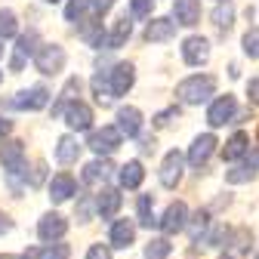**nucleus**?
I'll list each match as a JSON object with an SVG mask.
<instances>
[{
  "label": "nucleus",
  "instance_id": "f257e3e1",
  "mask_svg": "<svg viewBox=\"0 0 259 259\" xmlns=\"http://www.w3.org/2000/svg\"><path fill=\"white\" fill-rule=\"evenodd\" d=\"M213 93H216V77H210V74H191L176 87V96L185 105H201Z\"/></svg>",
  "mask_w": 259,
  "mask_h": 259
},
{
  "label": "nucleus",
  "instance_id": "f03ea898",
  "mask_svg": "<svg viewBox=\"0 0 259 259\" xmlns=\"http://www.w3.org/2000/svg\"><path fill=\"white\" fill-rule=\"evenodd\" d=\"M120 139H123V133L117 130V123H108V126H102V130H93L87 145L99 154V157H108V154H114V151L120 148Z\"/></svg>",
  "mask_w": 259,
  "mask_h": 259
},
{
  "label": "nucleus",
  "instance_id": "7ed1b4c3",
  "mask_svg": "<svg viewBox=\"0 0 259 259\" xmlns=\"http://www.w3.org/2000/svg\"><path fill=\"white\" fill-rule=\"evenodd\" d=\"M0 164H4V170H7V176L13 182L28 176L25 173V148H22V142H7L4 148H0Z\"/></svg>",
  "mask_w": 259,
  "mask_h": 259
},
{
  "label": "nucleus",
  "instance_id": "20e7f679",
  "mask_svg": "<svg viewBox=\"0 0 259 259\" xmlns=\"http://www.w3.org/2000/svg\"><path fill=\"white\" fill-rule=\"evenodd\" d=\"M34 68H37L40 74H59V71L65 68V50H62L59 44L40 47L37 56H34Z\"/></svg>",
  "mask_w": 259,
  "mask_h": 259
},
{
  "label": "nucleus",
  "instance_id": "39448f33",
  "mask_svg": "<svg viewBox=\"0 0 259 259\" xmlns=\"http://www.w3.org/2000/svg\"><path fill=\"white\" fill-rule=\"evenodd\" d=\"M47 102H50V90L47 87H28V90L13 96L10 105L19 108V111H40V108H47Z\"/></svg>",
  "mask_w": 259,
  "mask_h": 259
},
{
  "label": "nucleus",
  "instance_id": "423d86ee",
  "mask_svg": "<svg viewBox=\"0 0 259 259\" xmlns=\"http://www.w3.org/2000/svg\"><path fill=\"white\" fill-rule=\"evenodd\" d=\"M37 31H28V34H22L19 40H16V53H13V62H10V68L13 71H22L25 68V59H34L37 56Z\"/></svg>",
  "mask_w": 259,
  "mask_h": 259
},
{
  "label": "nucleus",
  "instance_id": "0eeeda50",
  "mask_svg": "<svg viewBox=\"0 0 259 259\" xmlns=\"http://www.w3.org/2000/svg\"><path fill=\"white\" fill-rule=\"evenodd\" d=\"M108 77H111V93L114 96H126L130 90H133V83H136V68L130 62H117L108 71Z\"/></svg>",
  "mask_w": 259,
  "mask_h": 259
},
{
  "label": "nucleus",
  "instance_id": "6e6552de",
  "mask_svg": "<svg viewBox=\"0 0 259 259\" xmlns=\"http://www.w3.org/2000/svg\"><path fill=\"white\" fill-rule=\"evenodd\" d=\"M235 111H238L235 96H219V99L210 105V111H207V123L210 126H225V123H232Z\"/></svg>",
  "mask_w": 259,
  "mask_h": 259
},
{
  "label": "nucleus",
  "instance_id": "1a4fd4ad",
  "mask_svg": "<svg viewBox=\"0 0 259 259\" xmlns=\"http://www.w3.org/2000/svg\"><path fill=\"white\" fill-rule=\"evenodd\" d=\"M216 136L213 133H204V136H194V142H191V148H188V164L191 167H204L207 160H210V154L216 151Z\"/></svg>",
  "mask_w": 259,
  "mask_h": 259
},
{
  "label": "nucleus",
  "instance_id": "9d476101",
  "mask_svg": "<svg viewBox=\"0 0 259 259\" xmlns=\"http://www.w3.org/2000/svg\"><path fill=\"white\" fill-rule=\"evenodd\" d=\"M65 123H68L74 133H87V130L93 126V108L87 102H71L68 108H65Z\"/></svg>",
  "mask_w": 259,
  "mask_h": 259
},
{
  "label": "nucleus",
  "instance_id": "9b49d317",
  "mask_svg": "<svg viewBox=\"0 0 259 259\" xmlns=\"http://www.w3.org/2000/svg\"><path fill=\"white\" fill-rule=\"evenodd\" d=\"M65 232H68V222H65V216H59V213H44L40 222H37V235H40V241H47V244L59 241Z\"/></svg>",
  "mask_w": 259,
  "mask_h": 259
},
{
  "label": "nucleus",
  "instance_id": "f8f14e48",
  "mask_svg": "<svg viewBox=\"0 0 259 259\" xmlns=\"http://www.w3.org/2000/svg\"><path fill=\"white\" fill-rule=\"evenodd\" d=\"M182 167H185V157L179 151H170L160 164V185L164 188H176L179 179H182Z\"/></svg>",
  "mask_w": 259,
  "mask_h": 259
},
{
  "label": "nucleus",
  "instance_id": "ddd939ff",
  "mask_svg": "<svg viewBox=\"0 0 259 259\" xmlns=\"http://www.w3.org/2000/svg\"><path fill=\"white\" fill-rule=\"evenodd\" d=\"M185 225H188V207L182 201L170 204L167 213H164V219H160V232H164V235H176V232L185 229Z\"/></svg>",
  "mask_w": 259,
  "mask_h": 259
},
{
  "label": "nucleus",
  "instance_id": "4468645a",
  "mask_svg": "<svg viewBox=\"0 0 259 259\" xmlns=\"http://www.w3.org/2000/svg\"><path fill=\"white\" fill-rule=\"evenodd\" d=\"M117 130H120L126 139L139 136L142 133V114H139V108H133V105L117 108Z\"/></svg>",
  "mask_w": 259,
  "mask_h": 259
},
{
  "label": "nucleus",
  "instance_id": "2eb2a0df",
  "mask_svg": "<svg viewBox=\"0 0 259 259\" xmlns=\"http://www.w3.org/2000/svg\"><path fill=\"white\" fill-rule=\"evenodd\" d=\"M173 19H176V25H185V28L198 25L201 22V0H176Z\"/></svg>",
  "mask_w": 259,
  "mask_h": 259
},
{
  "label": "nucleus",
  "instance_id": "dca6fc26",
  "mask_svg": "<svg viewBox=\"0 0 259 259\" xmlns=\"http://www.w3.org/2000/svg\"><path fill=\"white\" fill-rule=\"evenodd\" d=\"M74 191H77L74 176H71V173H59V176H53V182H50V201H53V204H62V201H68Z\"/></svg>",
  "mask_w": 259,
  "mask_h": 259
},
{
  "label": "nucleus",
  "instance_id": "f3484780",
  "mask_svg": "<svg viewBox=\"0 0 259 259\" xmlns=\"http://www.w3.org/2000/svg\"><path fill=\"white\" fill-rule=\"evenodd\" d=\"M133 241H136V225L130 222V219H117V222L111 225L108 244H111V247H117V250H126Z\"/></svg>",
  "mask_w": 259,
  "mask_h": 259
},
{
  "label": "nucleus",
  "instance_id": "a211bd4d",
  "mask_svg": "<svg viewBox=\"0 0 259 259\" xmlns=\"http://www.w3.org/2000/svg\"><path fill=\"white\" fill-rule=\"evenodd\" d=\"M182 59H185L188 65H204V62L210 59V44H207V37H188V40L182 44Z\"/></svg>",
  "mask_w": 259,
  "mask_h": 259
},
{
  "label": "nucleus",
  "instance_id": "6ab92c4d",
  "mask_svg": "<svg viewBox=\"0 0 259 259\" xmlns=\"http://www.w3.org/2000/svg\"><path fill=\"white\" fill-rule=\"evenodd\" d=\"M176 34V22L173 19H151L145 25V40L148 44H164Z\"/></svg>",
  "mask_w": 259,
  "mask_h": 259
},
{
  "label": "nucleus",
  "instance_id": "aec40b11",
  "mask_svg": "<svg viewBox=\"0 0 259 259\" xmlns=\"http://www.w3.org/2000/svg\"><path fill=\"white\" fill-rule=\"evenodd\" d=\"M130 34H133V22H130L126 16H120V19L114 22V28L105 34V50H120V47L130 40Z\"/></svg>",
  "mask_w": 259,
  "mask_h": 259
},
{
  "label": "nucleus",
  "instance_id": "412c9836",
  "mask_svg": "<svg viewBox=\"0 0 259 259\" xmlns=\"http://www.w3.org/2000/svg\"><path fill=\"white\" fill-rule=\"evenodd\" d=\"M111 170H114L111 160H108V157H99V160H93V164L83 167V182H87V185H102V182H108Z\"/></svg>",
  "mask_w": 259,
  "mask_h": 259
},
{
  "label": "nucleus",
  "instance_id": "4be33fe9",
  "mask_svg": "<svg viewBox=\"0 0 259 259\" xmlns=\"http://www.w3.org/2000/svg\"><path fill=\"white\" fill-rule=\"evenodd\" d=\"M68 256H71L68 244H44L22 253V259H68Z\"/></svg>",
  "mask_w": 259,
  "mask_h": 259
},
{
  "label": "nucleus",
  "instance_id": "5701e85b",
  "mask_svg": "<svg viewBox=\"0 0 259 259\" xmlns=\"http://www.w3.org/2000/svg\"><path fill=\"white\" fill-rule=\"evenodd\" d=\"M256 170H259V160L250 157V160H244V164H238L235 170L225 173V182H229V185H244V182L256 179Z\"/></svg>",
  "mask_w": 259,
  "mask_h": 259
},
{
  "label": "nucleus",
  "instance_id": "b1692460",
  "mask_svg": "<svg viewBox=\"0 0 259 259\" xmlns=\"http://www.w3.org/2000/svg\"><path fill=\"white\" fill-rule=\"evenodd\" d=\"M117 210H120V194L114 188H105L99 198H96V213H99L102 219H114Z\"/></svg>",
  "mask_w": 259,
  "mask_h": 259
},
{
  "label": "nucleus",
  "instance_id": "393cba45",
  "mask_svg": "<svg viewBox=\"0 0 259 259\" xmlns=\"http://www.w3.org/2000/svg\"><path fill=\"white\" fill-rule=\"evenodd\" d=\"M77 154H80V145H77V139H74V136H62V139L56 142V160H59L62 167L74 164Z\"/></svg>",
  "mask_w": 259,
  "mask_h": 259
},
{
  "label": "nucleus",
  "instance_id": "a878e982",
  "mask_svg": "<svg viewBox=\"0 0 259 259\" xmlns=\"http://www.w3.org/2000/svg\"><path fill=\"white\" fill-rule=\"evenodd\" d=\"M117 179H120L123 188H139L142 179H145V170H142L139 160H126V164L120 167V173H117Z\"/></svg>",
  "mask_w": 259,
  "mask_h": 259
},
{
  "label": "nucleus",
  "instance_id": "bb28decb",
  "mask_svg": "<svg viewBox=\"0 0 259 259\" xmlns=\"http://www.w3.org/2000/svg\"><path fill=\"white\" fill-rule=\"evenodd\" d=\"M247 148H250V136H247V133H235L229 142H225L222 157H225V160H238V157L247 154Z\"/></svg>",
  "mask_w": 259,
  "mask_h": 259
},
{
  "label": "nucleus",
  "instance_id": "cd10ccee",
  "mask_svg": "<svg viewBox=\"0 0 259 259\" xmlns=\"http://www.w3.org/2000/svg\"><path fill=\"white\" fill-rule=\"evenodd\" d=\"M93 96H96V102L99 105H111L114 99V93H111V77L108 74H93Z\"/></svg>",
  "mask_w": 259,
  "mask_h": 259
},
{
  "label": "nucleus",
  "instance_id": "c85d7f7f",
  "mask_svg": "<svg viewBox=\"0 0 259 259\" xmlns=\"http://www.w3.org/2000/svg\"><path fill=\"white\" fill-rule=\"evenodd\" d=\"M74 93H80V80H77V77H71L68 83H65V90H62V96H59V102L53 105V114H65V108H68L71 102H77Z\"/></svg>",
  "mask_w": 259,
  "mask_h": 259
},
{
  "label": "nucleus",
  "instance_id": "c756f323",
  "mask_svg": "<svg viewBox=\"0 0 259 259\" xmlns=\"http://www.w3.org/2000/svg\"><path fill=\"white\" fill-rule=\"evenodd\" d=\"M232 19H235V7H232V0H225V4H219L213 10V25L219 31H229L232 28Z\"/></svg>",
  "mask_w": 259,
  "mask_h": 259
},
{
  "label": "nucleus",
  "instance_id": "7c9ffc66",
  "mask_svg": "<svg viewBox=\"0 0 259 259\" xmlns=\"http://www.w3.org/2000/svg\"><path fill=\"white\" fill-rule=\"evenodd\" d=\"M136 210H139V225H145V229H151V225H160V222L154 219V201H151V194H142L139 204H136Z\"/></svg>",
  "mask_w": 259,
  "mask_h": 259
},
{
  "label": "nucleus",
  "instance_id": "2f4dec72",
  "mask_svg": "<svg viewBox=\"0 0 259 259\" xmlns=\"http://www.w3.org/2000/svg\"><path fill=\"white\" fill-rule=\"evenodd\" d=\"M16 28H19L16 13H13V10H0V40L13 37V34H16Z\"/></svg>",
  "mask_w": 259,
  "mask_h": 259
},
{
  "label": "nucleus",
  "instance_id": "473e14b6",
  "mask_svg": "<svg viewBox=\"0 0 259 259\" xmlns=\"http://www.w3.org/2000/svg\"><path fill=\"white\" fill-rule=\"evenodd\" d=\"M170 250H173V247L167 244V238H154V241L145 247V256H148V259H167Z\"/></svg>",
  "mask_w": 259,
  "mask_h": 259
},
{
  "label": "nucleus",
  "instance_id": "72a5a7b5",
  "mask_svg": "<svg viewBox=\"0 0 259 259\" xmlns=\"http://www.w3.org/2000/svg\"><path fill=\"white\" fill-rule=\"evenodd\" d=\"M87 7H93V0H71V4L65 7V19H68V22H80Z\"/></svg>",
  "mask_w": 259,
  "mask_h": 259
},
{
  "label": "nucleus",
  "instance_id": "f704fd0d",
  "mask_svg": "<svg viewBox=\"0 0 259 259\" xmlns=\"http://www.w3.org/2000/svg\"><path fill=\"white\" fill-rule=\"evenodd\" d=\"M244 56L259 59V28H250L244 34Z\"/></svg>",
  "mask_w": 259,
  "mask_h": 259
},
{
  "label": "nucleus",
  "instance_id": "c9c22d12",
  "mask_svg": "<svg viewBox=\"0 0 259 259\" xmlns=\"http://www.w3.org/2000/svg\"><path fill=\"white\" fill-rule=\"evenodd\" d=\"M207 225H210V213H207V210H201L198 216H194V222H191V238L198 241V238L204 235V229H207Z\"/></svg>",
  "mask_w": 259,
  "mask_h": 259
},
{
  "label": "nucleus",
  "instance_id": "e433bc0d",
  "mask_svg": "<svg viewBox=\"0 0 259 259\" xmlns=\"http://www.w3.org/2000/svg\"><path fill=\"white\" fill-rule=\"evenodd\" d=\"M130 16H133V19L151 16V0H130Z\"/></svg>",
  "mask_w": 259,
  "mask_h": 259
},
{
  "label": "nucleus",
  "instance_id": "4c0bfd02",
  "mask_svg": "<svg viewBox=\"0 0 259 259\" xmlns=\"http://www.w3.org/2000/svg\"><path fill=\"white\" fill-rule=\"evenodd\" d=\"M232 244H235V247H232V253H235V256H238V253H244V250H247V244H250V232H247V229H238V232L232 235Z\"/></svg>",
  "mask_w": 259,
  "mask_h": 259
},
{
  "label": "nucleus",
  "instance_id": "58836bf2",
  "mask_svg": "<svg viewBox=\"0 0 259 259\" xmlns=\"http://www.w3.org/2000/svg\"><path fill=\"white\" fill-rule=\"evenodd\" d=\"M87 259H111V250H108L105 244H93V247L87 250Z\"/></svg>",
  "mask_w": 259,
  "mask_h": 259
},
{
  "label": "nucleus",
  "instance_id": "ea45409f",
  "mask_svg": "<svg viewBox=\"0 0 259 259\" xmlns=\"http://www.w3.org/2000/svg\"><path fill=\"white\" fill-rule=\"evenodd\" d=\"M173 117H179V108H176V105H173V108H167V111H160V114L154 117V123H157V126H167Z\"/></svg>",
  "mask_w": 259,
  "mask_h": 259
},
{
  "label": "nucleus",
  "instance_id": "a19ab883",
  "mask_svg": "<svg viewBox=\"0 0 259 259\" xmlns=\"http://www.w3.org/2000/svg\"><path fill=\"white\" fill-rule=\"evenodd\" d=\"M247 96H250L253 105H259V77H253V80L247 83Z\"/></svg>",
  "mask_w": 259,
  "mask_h": 259
},
{
  "label": "nucleus",
  "instance_id": "79ce46f5",
  "mask_svg": "<svg viewBox=\"0 0 259 259\" xmlns=\"http://www.w3.org/2000/svg\"><path fill=\"white\" fill-rule=\"evenodd\" d=\"M114 7V0H93V13L96 16H102V13H108Z\"/></svg>",
  "mask_w": 259,
  "mask_h": 259
},
{
  "label": "nucleus",
  "instance_id": "37998d69",
  "mask_svg": "<svg viewBox=\"0 0 259 259\" xmlns=\"http://www.w3.org/2000/svg\"><path fill=\"white\" fill-rule=\"evenodd\" d=\"M44 176H47V164H37V167H34V176H31V185L37 188V185L44 182Z\"/></svg>",
  "mask_w": 259,
  "mask_h": 259
},
{
  "label": "nucleus",
  "instance_id": "c03bdc74",
  "mask_svg": "<svg viewBox=\"0 0 259 259\" xmlns=\"http://www.w3.org/2000/svg\"><path fill=\"white\" fill-rule=\"evenodd\" d=\"M10 130H13V123H10L4 114H0V142H4V136H10Z\"/></svg>",
  "mask_w": 259,
  "mask_h": 259
},
{
  "label": "nucleus",
  "instance_id": "a18cd8bd",
  "mask_svg": "<svg viewBox=\"0 0 259 259\" xmlns=\"http://www.w3.org/2000/svg\"><path fill=\"white\" fill-rule=\"evenodd\" d=\"M13 229V222H10V216H4V213H0V235H4V232H10Z\"/></svg>",
  "mask_w": 259,
  "mask_h": 259
},
{
  "label": "nucleus",
  "instance_id": "49530a36",
  "mask_svg": "<svg viewBox=\"0 0 259 259\" xmlns=\"http://www.w3.org/2000/svg\"><path fill=\"white\" fill-rule=\"evenodd\" d=\"M47 4H62V0H47Z\"/></svg>",
  "mask_w": 259,
  "mask_h": 259
},
{
  "label": "nucleus",
  "instance_id": "de8ad7c7",
  "mask_svg": "<svg viewBox=\"0 0 259 259\" xmlns=\"http://www.w3.org/2000/svg\"><path fill=\"white\" fill-rule=\"evenodd\" d=\"M0 80H4V71H0Z\"/></svg>",
  "mask_w": 259,
  "mask_h": 259
},
{
  "label": "nucleus",
  "instance_id": "09e8293b",
  "mask_svg": "<svg viewBox=\"0 0 259 259\" xmlns=\"http://www.w3.org/2000/svg\"><path fill=\"white\" fill-rule=\"evenodd\" d=\"M216 4H225V0H216Z\"/></svg>",
  "mask_w": 259,
  "mask_h": 259
}]
</instances>
